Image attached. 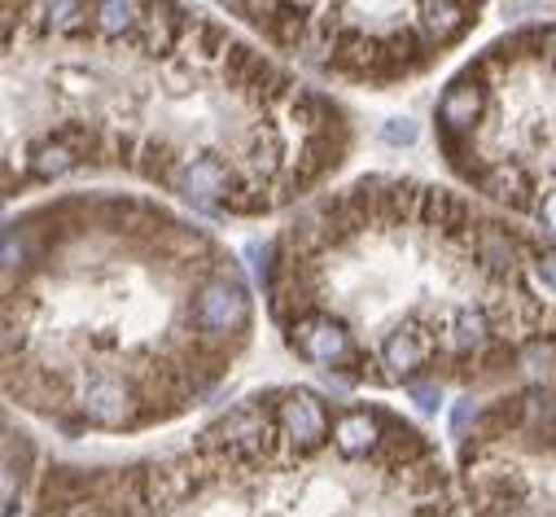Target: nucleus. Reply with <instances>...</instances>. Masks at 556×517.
<instances>
[{
  "mask_svg": "<svg viewBox=\"0 0 556 517\" xmlns=\"http://www.w3.org/2000/svg\"><path fill=\"white\" fill-rule=\"evenodd\" d=\"M193 329L202 338H215V342L241 338L250 329V294H245L241 277L219 273V277H211L198 290V299H193Z\"/></svg>",
  "mask_w": 556,
  "mask_h": 517,
  "instance_id": "nucleus-1",
  "label": "nucleus"
},
{
  "mask_svg": "<svg viewBox=\"0 0 556 517\" xmlns=\"http://www.w3.org/2000/svg\"><path fill=\"white\" fill-rule=\"evenodd\" d=\"M75 408L88 426H101V430H118V426H131L136 421V408L141 400L131 395V386L114 373H92L79 391H75Z\"/></svg>",
  "mask_w": 556,
  "mask_h": 517,
  "instance_id": "nucleus-2",
  "label": "nucleus"
},
{
  "mask_svg": "<svg viewBox=\"0 0 556 517\" xmlns=\"http://www.w3.org/2000/svg\"><path fill=\"white\" fill-rule=\"evenodd\" d=\"M290 342H294V351H299L303 360L325 364V368H346V364L359 360L355 338H351L333 316H320V312L294 320V325H290Z\"/></svg>",
  "mask_w": 556,
  "mask_h": 517,
  "instance_id": "nucleus-3",
  "label": "nucleus"
},
{
  "mask_svg": "<svg viewBox=\"0 0 556 517\" xmlns=\"http://www.w3.org/2000/svg\"><path fill=\"white\" fill-rule=\"evenodd\" d=\"M172 189L185 193L193 206H228V193H232V176L228 167L215 159V154H193V159H180L176 176H172Z\"/></svg>",
  "mask_w": 556,
  "mask_h": 517,
  "instance_id": "nucleus-4",
  "label": "nucleus"
},
{
  "mask_svg": "<svg viewBox=\"0 0 556 517\" xmlns=\"http://www.w3.org/2000/svg\"><path fill=\"white\" fill-rule=\"evenodd\" d=\"M377 355H381V368H390V377L403 381V377H412L416 368H426L439 355V338L430 329H421V325H407V329L386 333Z\"/></svg>",
  "mask_w": 556,
  "mask_h": 517,
  "instance_id": "nucleus-5",
  "label": "nucleus"
},
{
  "mask_svg": "<svg viewBox=\"0 0 556 517\" xmlns=\"http://www.w3.org/2000/svg\"><path fill=\"white\" fill-rule=\"evenodd\" d=\"M276 421H281V434H286L299 452L316 447V443L329 434L325 408H320V400H316L312 391H290L286 404H281V413H276Z\"/></svg>",
  "mask_w": 556,
  "mask_h": 517,
  "instance_id": "nucleus-6",
  "label": "nucleus"
},
{
  "mask_svg": "<svg viewBox=\"0 0 556 517\" xmlns=\"http://www.w3.org/2000/svg\"><path fill=\"white\" fill-rule=\"evenodd\" d=\"M482 114V84L473 79V71L469 75H460L447 92H443V101H439V123H443V133L447 137H456V133H473V118Z\"/></svg>",
  "mask_w": 556,
  "mask_h": 517,
  "instance_id": "nucleus-7",
  "label": "nucleus"
},
{
  "mask_svg": "<svg viewBox=\"0 0 556 517\" xmlns=\"http://www.w3.org/2000/svg\"><path fill=\"white\" fill-rule=\"evenodd\" d=\"M416 14H421V18H416V31H421V40H426L430 49L460 40V36L473 27V18H478L473 5H421Z\"/></svg>",
  "mask_w": 556,
  "mask_h": 517,
  "instance_id": "nucleus-8",
  "label": "nucleus"
},
{
  "mask_svg": "<svg viewBox=\"0 0 556 517\" xmlns=\"http://www.w3.org/2000/svg\"><path fill=\"white\" fill-rule=\"evenodd\" d=\"M381 417H372V413H364V408H355V413H342L338 421H333V447L342 452V456H368L372 447H381Z\"/></svg>",
  "mask_w": 556,
  "mask_h": 517,
  "instance_id": "nucleus-9",
  "label": "nucleus"
},
{
  "mask_svg": "<svg viewBox=\"0 0 556 517\" xmlns=\"http://www.w3.org/2000/svg\"><path fill=\"white\" fill-rule=\"evenodd\" d=\"M141 14H150L146 5H118V0H105V5H92V27H97V36H105V40H118V36H136L146 27V18Z\"/></svg>",
  "mask_w": 556,
  "mask_h": 517,
  "instance_id": "nucleus-10",
  "label": "nucleus"
},
{
  "mask_svg": "<svg viewBox=\"0 0 556 517\" xmlns=\"http://www.w3.org/2000/svg\"><path fill=\"white\" fill-rule=\"evenodd\" d=\"M79 163V146L71 137H53V141H40L31 150V172L40 180H53V176H66L71 167Z\"/></svg>",
  "mask_w": 556,
  "mask_h": 517,
  "instance_id": "nucleus-11",
  "label": "nucleus"
},
{
  "mask_svg": "<svg viewBox=\"0 0 556 517\" xmlns=\"http://www.w3.org/2000/svg\"><path fill=\"white\" fill-rule=\"evenodd\" d=\"M40 14L49 18L53 31H79V27H92V10H88V5H45Z\"/></svg>",
  "mask_w": 556,
  "mask_h": 517,
  "instance_id": "nucleus-12",
  "label": "nucleus"
},
{
  "mask_svg": "<svg viewBox=\"0 0 556 517\" xmlns=\"http://www.w3.org/2000/svg\"><path fill=\"white\" fill-rule=\"evenodd\" d=\"M416 137H421V127H416L412 118H386L381 123V141L403 150V146H416Z\"/></svg>",
  "mask_w": 556,
  "mask_h": 517,
  "instance_id": "nucleus-13",
  "label": "nucleus"
},
{
  "mask_svg": "<svg viewBox=\"0 0 556 517\" xmlns=\"http://www.w3.org/2000/svg\"><path fill=\"white\" fill-rule=\"evenodd\" d=\"M534 277L543 281V290H547V294H556V250L534 254Z\"/></svg>",
  "mask_w": 556,
  "mask_h": 517,
  "instance_id": "nucleus-14",
  "label": "nucleus"
},
{
  "mask_svg": "<svg viewBox=\"0 0 556 517\" xmlns=\"http://www.w3.org/2000/svg\"><path fill=\"white\" fill-rule=\"evenodd\" d=\"M407 391H412V400H416V408H421V413H439V404H443L439 386H407Z\"/></svg>",
  "mask_w": 556,
  "mask_h": 517,
  "instance_id": "nucleus-15",
  "label": "nucleus"
},
{
  "mask_svg": "<svg viewBox=\"0 0 556 517\" xmlns=\"http://www.w3.org/2000/svg\"><path fill=\"white\" fill-rule=\"evenodd\" d=\"M539 53H543V58L556 66V27H552V31H543V40H539Z\"/></svg>",
  "mask_w": 556,
  "mask_h": 517,
  "instance_id": "nucleus-16",
  "label": "nucleus"
}]
</instances>
